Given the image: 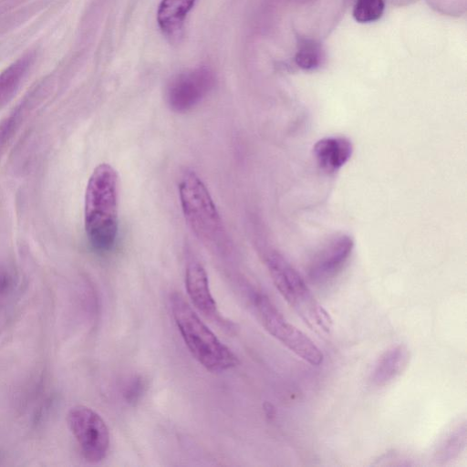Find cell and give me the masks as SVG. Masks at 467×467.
<instances>
[{
	"mask_svg": "<svg viewBox=\"0 0 467 467\" xmlns=\"http://www.w3.org/2000/svg\"><path fill=\"white\" fill-rule=\"evenodd\" d=\"M410 351L404 345H397L385 351L376 363L370 376L378 387L385 386L398 378L407 368Z\"/></svg>",
	"mask_w": 467,
	"mask_h": 467,
	"instance_id": "cell-11",
	"label": "cell"
},
{
	"mask_svg": "<svg viewBox=\"0 0 467 467\" xmlns=\"http://www.w3.org/2000/svg\"><path fill=\"white\" fill-rule=\"evenodd\" d=\"M213 85V73L207 67H198L181 73L167 86V103L176 112L188 111L202 101Z\"/></svg>",
	"mask_w": 467,
	"mask_h": 467,
	"instance_id": "cell-7",
	"label": "cell"
},
{
	"mask_svg": "<svg viewBox=\"0 0 467 467\" xmlns=\"http://www.w3.org/2000/svg\"><path fill=\"white\" fill-rule=\"evenodd\" d=\"M185 286L194 306L204 316L221 323H224L213 298L207 273L197 261L188 263L185 271Z\"/></svg>",
	"mask_w": 467,
	"mask_h": 467,
	"instance_id": "cell-9",
	"label": "cell"
},
{
	"mask_svg": "<svg viewBox=\"0 0 467 467\" xmlns=\"http://www.w3.org/2000/svg\"><path fill=\"white\" fill-rule=\"evenodd\" d=\"M354 241L346 234L329 237L315 254L309 266L310 278L317 283L326 282L337 275L349 259Z\"/></svg>",
	"mask_w": 467,
	"mask_h": 467,
	"instance_id": "cell-8",
	"label": "cell"
},
{
	"mask_svg": "<svg viewBox=\"0 0 467 467\" xmlns=\"http://www.w3.org/2000/svg\"><path fill=\"white\" fill-rule=\"evenodd\" d=\"M118 173L109 163L92 171L85 192L84 224L90 245L97 251L110 250L116 242L118 217Z\"/></svg>",
	"mask_w": 467,
	"mask_h": 467,
	"instance_id": "cell-1",
	"label": "cell"
},
{
	"mask_svg": "<svg viewBox=\"0 0 467 467\" xmlns=\"http://www.w3.org/2000/svg\"><path fill=\"white\" fill-rule=\"evenodd\" d=\"M31 64V57L20 58L0 74V109L14 96Z\"/></svg>",
	"mask_w": 467,
	"mask_h": 467,
	"instance_id": "cell-13",
	"label": "cell"
},
{
	"mask_svg": "<svg viewBox=\"0 0 467 467\" xmlns=\"http://www.w3.org/2000/svg\"><path fill=\"white\" fill-rule=\"evenodd\" d=\"M384 9V0H356L352 14L358 23H372L382 16Z\"/></svg>",
	"mask_w": 467,
	"mask_h": 467,
	"instance_id": "cell-16",
	"label": "cell"
},
{
	"mask_svg": "<svg viewBox=\"0 0 467 467\" xmlns=\"http://www.w3.org/2000/svg\"><path fill=\"white\" fill-rule=\"evenodd\" d=\"M353 151L351 141L341 136L326 137L315 144L313 152L318 166L326 171L333 172L344 166Z\"/></svg>",
	"mask_w": 467,
	"mask_h": 467,
	"instance_id": "cell-10",
	"label": "cell"
},
{
	"mask_svg": "<svg viewBox=\"0 0 467 467\" xmlns=\"http://www.w3.org/2000/svg\"><path fill=\"white\" fill-rule=\"evenodd\" d=\"M324 51L319 43L311 39H301L295 57L296 64L304 70H313L320 67Z\"/></svg>",
	"mask_w": 467,
	"mask_h": 467,
	"instance_id": "cell-15",
	"label": "cell"
},
{
	"mask_svg": "<svg viewBox=\"0 0 467 467\" xmlns=\"http://www.w3.org/2000/svg\"><path fill=\"white\" fill-rule=\"evenodd\" d=\"M170 304L186 347L202 367L212 372H222L238 364L234 352L202 322L182 294L172 293Z\"/></svg>",
	"mask_w": 467,
	"mask_h": 467,
	"instance_id": "cell-2",
	"label": "cell"
},
{
	"mask_svg": "<svg viewBox=\"0 0 467 467\" xmlns=\"http://www.w3.org/2000/svg\"><path fill=\"white\" fill-rule=\"evenodd\" d=\"M466 444V424H462L451 430L441 440L435 451V459L439 462H447L456 458Z\"/></svg>",
	"mask_w": 467,
	"mask_h": 467,
	"instance_id": "cell-14",
	"label": "cell"
},
{
	"mask_svg": "<svg viewBox=\"0 0 467 467\" xmlns=\"http://www.w3.org/2000/svg\"><path fill=\"white\" fill-rule=\"evenodd\" d=\"M28 102L24 101L0 122V150L12 138L25 118Z\"/></svg>",
	"mask_w": 467,
	"mask_h": 467,
	"instance_id": "cell-17",
	"label": "cell"
},
{
	"mask_svg": "<svg viewBox=\"0 0 467 467\" xmlns=\"http://www.w3.org/2000/svg\"><path fill=\"white\" fill-rule=\"evenodd\" d=\"M265 261L276 289L304 321L316 328L327 326L329 314L289 262L276 251L267 253Z\"/></svg>",
	"mask_w": 467,
	"mask_h": 467,
	"instance_id": "cell-3",
	"label": "cell"
},
{
	"mask_svg": "<svg viewBox=\"0 0 467 467\" xmlns=\"http://www.w3.org/2000/svg\"><path fill=\"white\" fill-rule=\"evenodd\" d=\"M143 382L140 379H133L126 387L124 396L130 402L136 401L143 391Z\"/></svg>",
	"mask_w": 467,
	"mask_h": 467,
	"instance_id": "cell-18",
	"label": "cell"
},
{
	"mask_svg": "<svg viewBox=\"0 0 467 467\" xmlns=\"http://www.w3.org/2000/svg\"><path fill=\"white\" fill-rule=\"evenodd\" d=\"M179 197L184 218L194 234L206 243L223 241L222 219L207 187L195 172L184 173Z\"/></svg>",
	"mask_w": 467,
	"mask_h": 467,
	"instance_id": "cell-4",
	"label": "cell"
},
{
	"mask_svg": "<svg viewBox=\"0 0 467 467\" xmlns=\"http://www.w3.org/2000/svg\"><path fill=\"white\" fill-rule=\"evenodd\" d=\"M251 298L260 322L269 334L310 365L322 364L321 350L306 335L287 322L265 295L254 292Z\"/></svg>",
	"mask_w": 467,
	"mask_h": 467,
	"instance_id": "cell-5",
	"label": "cell"
},
{
	"mask_svg": "<svg viewBox=\"0 0 467 467\" xmlns=\"http://www.w3.org/2000/svg\"><path fill=\"white\" fill-rule=\"evenodd\" d=\"M195 0H161L157 11V21L162 32L168 36L178 34Z\"/></svg>",
	"mask_w": 467,
	"mask_h": 467,
	"instance_id": "cell-12",
	"label": "cell"
},
{
	"mask_svg": "<svg viewBox=\"0 0 467 467\" xmlns=\"http://www.w3.org/2000/svg\"><path fill=\"white\" fill-rule=\"evenodd\" d=\"M13 283V275L5 270L0 269V295L10 290Z\"/></svg>",
	"mask_w": 467,
	"mask_h": 467,
	"instance_id": "cell-19",
	"label": "cell"
},
{
	"mask_svg": "<svg viewBox=\"0 0 467 467\" xmlns=\"http://www.w3.org/2000/svg\"><path fill=\"white\" fill-rule=\"evenodd\" d=\"M69 429L84 459L91 463L103 461L109 450V430L102 417L92 409L78 405L67 414Z\"/></svg>",
	"mask_w": 467,
	"mask_h": 467,
	"instance_id": "cell-6",
	"label": "cell"
}]
</instances>
